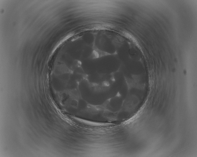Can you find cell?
Listing matches in <instances>:
<instances>
[{"label": "cell", "instance_id": "obj_1", "mask_svg": "<svg viewBox=\"0 0 197 157\" xmlns=\"http://www.w3.org/2000/svg\"><path fill=\"white\" fill-rule=\"evenodd\" d=\"M124 84L120 80L99 84L90 83L86 78L79 83V94L84 101L94 106H102L111 99L120 98L125 101L123 94Z\"/></svg>", "mask_w": 197, "mask_h": 157}]
</instances>
